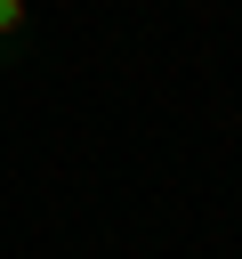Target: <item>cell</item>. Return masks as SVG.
Masks as SVG:
<instances>
[{
	"label": "cell",
	"instance_id": "obj_1",
	"mask_svg": "<svg viewBox=\"0 0 242 259\" xmlns=\"http://www.w3.org/2000/svg\"><path fill=\"white\" fill-rule=\"evenodd\" d=\"M32 57V0H0V73Z\"/></svg>",
	"mask_w": 242,
	"mask_h": 259
}]
</instances>
